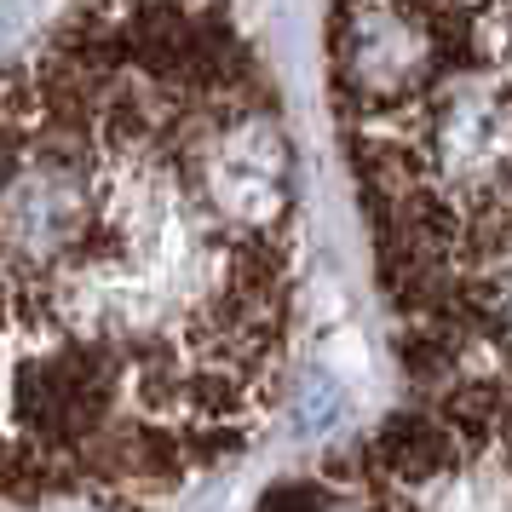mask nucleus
<instances>
[{"label": "nucleus", "mask_w": 512, "mask_h": 512, "mask_svg": "<svg viewBox=\"0 0 512 512\" xmlns=\"http://www.w3.org/2000/svg\"><path fill=\"white\" fill-rule=\"evenodd\" d=\"M305 196L231 0H75L0 75V501H162L254 449Z\"/></svg>", "instance_id": "nucleus-1"}, {"label": "nucleus", "mask_w": 512, "mask_h": 512, "mask_svg": "<svg viewBox=\"0 0 512 512\" xmlns=\"http://www.w3.org/2000/svg\"><path fill=\"white\" fill-rule=\"evenodd\" d=\"M512 0H328V87L415 397L507 403Z\"/></svg>", "instance_id": "nucleus-2"}, {"label": "nucleus", "mask_w": 512, "mask_h": 512, "mask_svg": "<svg viewBox=\"0 0 512 512\" xmlns=\"http://www.w3.org/2000/svg\"><path fill=\"white\" fill-rule=\"evenodd\" d=\"M484 478L507 484V403H438L415 397L380 438L346 466H328L317 501H380V507H472L489 501ZM495 507V501H489Z\"/></svg>", "instance_id": "nucleus-3"}]
</instances>
